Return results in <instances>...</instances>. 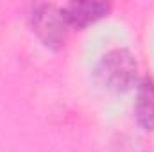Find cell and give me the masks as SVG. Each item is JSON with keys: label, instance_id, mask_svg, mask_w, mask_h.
I'll return each mask as SVG.
<instances>
[{"label": "cell", "instance_id": "1", "mask_svg": "<svg viewBox=\"0 0 154 152\" xmlns=\"http://www.w3.org/2000/svg\"><path fill=\"white\" fill-rule=\"evenodd\" d=\"M136 61L133 54L125 48H115L108 52L106 56H102L97 66V77L100 84L111 91L129 90L136 81Z\"/></svg>", "mask_w": 154, "mask_h": 152}, {"label": "cell", "instance_id": "2", "mask_svg": "<svg viewBox=\"0 0 154 152\" xmlns=\"http://www.w3.org/2000/svg\"><path fill=\"white\" fill-rule=\"evenodd\" d=\"M31 25L38 38L50 48L65 47L70 34V23L63 9L54 4H36L31 11Z\"/></svg>", "mask_w": 154, "mask_h": 152}, {"label": "cell", "instance_id": "3", "mask_svg": "<svg viewBox=\"0 0 154 152\" xmlns=\"http://www.w3.org/2000/svg\"><path fill=\"white\" fill-rule=\"evenodd\" d=\"M111 5L106 2H91V0H79L70 2L63 7V13L66 16V22L70 27H84L88 23L97 22L99 18L106 16L109 13Z\"/></svg>", "mask_w": 154, "mask_h": 152}, {"label": "cell", "instance_id": "4", "mask_svg": "<svg viewBox=\"0 0 154 152\" xmlns=\"http://www.w3.org/2000/svg\"><path fill=\"white\" fill-rule=\"evenodd\" d=\"M136 120L138 123L147 129L154 131V81L145 77L136 91Z\"/></svg>", "mask_w": 154, "mask_h": 152}]
</instances>
